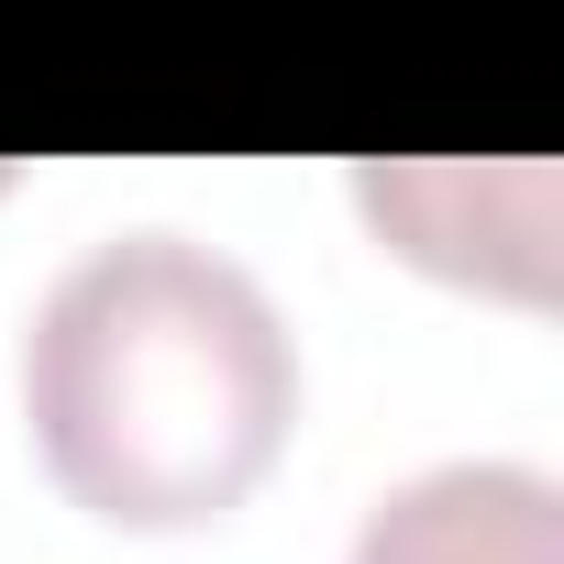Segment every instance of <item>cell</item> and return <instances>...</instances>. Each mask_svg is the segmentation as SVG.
<instances>
[{
	"instance_id": "cell-1",
	"label": "cell",
	"mask_w": 564,
	"mask_h": 564,
	"mask_svg": "<svg viewBox=\"0 0 564 564\" xmlns=\"http://www.w3.org/2000/svg\"><path fill=\"white\" fill-rule=\"evenodd\" d=\"M45 476L111 531H199L265 487L300 421V344L265 276L199 232L89 243L23 322Z\"/></svg>"
},
{
	"instance_id": "cell-2",
	"label": "cell",
	"mask_w": 564,
	"mask_h": 564,
	"mask_svg": "<svg viewBox=\"0 0 564 564\" xmlns=\"http://www.w3.org/2000/svg\"><path fill=\"white\" fill-rule=\"evenodd\" d=\"M355 199H366L377 243H399L410 265L454 276V289L553 300V166L542 155H509V166L377 155V166H355Z\"/></svg>"
},
{
	"instance_id": "cell-3",
	"label": "cell",
	"mask_w": 564,
	"mask_h": 564,
	"mask_svg": "<svg viewBox=\"0 0 564 564\" xmlns=\"http://www.w3.org/2000/svg\"><path fill=\"white\" fill-rule=\"evenodd\" d=\"M344 564H564V487L509 454H454L399 476Z\"/></svg>"
},
{
	"instance_id": "cell-4",
	"label": "cell",
	"mask_w": 564,
	"mask_h": 564,
	"mask_svg": "<svg viewBox=\"0 0 564 564\" xmlns=\"http://www.w3.org/2000/svg\"><path fill=\"white\" fill-rule=\"evenodd\" d=\"M0 188H12V166H0Z\"/></svg>"
}]
</instances>
